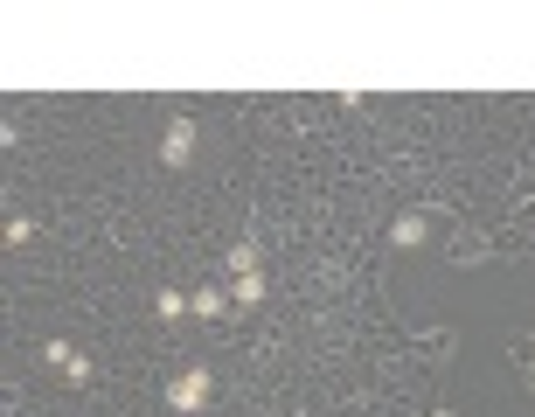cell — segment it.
Instances as JSON below:
<instances>
[{"label": "cell", "instance_id": "cell-1", "mask_svg": "<svg viewBox=\"0 0 535 417\" xmlns=\"http://www.w3.org/2000/svg\"><path fill=\"white\" fill-rule=\"evenodd\" d=\"M209 397H216V376L195 362V369H181L174 383H167V411H181V417H195V411H209Z\"/></svg>", "mask_w": 535, "mask_h": 417}, {"label": "cell", "instance_id": "cell-2", "mask_svg": "<svg viewBox=\"0 0 535 417\" xmlns=\"http://www.w3.org/2000/svg\"><path fill=\"white\" fill-rule=\"evenodd\" d=\"M195 146H202L195 119H167V133H160V167H188V160H195Z\"/></svg>", "mask_w": 535, "mask_h": 417}, {"label": "cell", "instance_id": "cell-3", "mask_svg": "<svg viewBox=\"0 0 535 417\" xmlns=\"http://www.w3.org/2000/svg\"><path fill=\"white\" fill-rule=\"evenodd\" d=\"M42 362H49L63 383H77V390L91 383V355H84V348H70V341H42Z\"/></svg>", "mask_w": 535, "mask_h": 417}, {"label": "cell", "instance_id": "cell-4", "mask_svg": "<svg viewBox=\"0 0 535 417\" xmlns=\"http://www.w3.org/2000/svg\"><path fill=\"white\" fill-rule=\"evenodd\" d=\"M424 237H431V216H417V209H410V216H397V223H390V244H403V251H417Z\"/></svg>", "mask_w": 535, "mask_h": 417}, {"label": "cell", "instance_id": "cell-5", "mask_svg": "<svg viewBox=\"0 0 535 417\" xmlns=\"http://www.w3.org/2000/svg\"><path fill=\"white\" fill-rule=\"evenodd\" d=\"M188 306H195V320H223V313H230V292L202 285V292H188Z\"/></svg>", "mask_w": 535, "mask_h": 417}, {"label": "cell", "instance_id": "cell-6", "mask_svg": "<svg viewBox=\"0 0 535 417\" xmlns=\"http://www.w3.org/2000/svg\"><path fill=\"white\" fill-rule=\"evenodd\" d=\"M230 299H237V306H258V299H265V272H244L230 285Z\"/></svg>", "mask_w": 535, "mask_h": 417}, {"label": "cell", "instance_id": "cell-7", "mask_svg": "<svg viewBox=\"0 0 535 417\" xmlns=\"http://www.w3.org/2000/svg\"><path fill=\"white\" fill-rule=\"evenodd\" d=\"M153 313H160V320H167V327H174V320H181V313H195V306H188V299H181V292H153Z\"/></svg>", "mask_w": 535, "mask_h": 417}, {"label": "cell", "instance_id": "cell-8", "mask_svg": "<svg viewBox=\"0 0 535 417\" xmlns=\"http://www.w3.org/2000/svg\"><path fill=\"white\" fill-rule=\"evenodd\" d=\"M258 258H265V251H258L251 237H244V244H230V272H237V278H244V272H258Z\"/></svg>", "mask_w": 535, "mask_h": 417}, {"label": "cell", "instance_id": "cell-9", "mask_svg": "<svg viewBox=\"0 0 535 417\" xmlns=\"http://www.w3.org/2000/svg\"><path fill=\"white\" fill-rule=\"evenodd\" d=\"M28 237H35V216H7V244H14V251H21V244H28Z\"/></svg>", "mask_w": 535, "mask_h": 417}, {"label": "cell", "instance_id": "cell-10", "mask_svg": "<svg viewBox=\"0 0 535 417\" xmlns=\"http://www.w3.org/2000/svg\"><path fill=\"white\" fill-rule=\"evenodd\" d=\"M522 348H529V355H535V327H529V334H522ZM522 348H515V355H522Z\"/></svg>", "mask_w": 535, "mask_h": 417}, {"label": "cell", "instance_id": "cell-11", "mask_svg": "<svg viewBox=\"0 0 535 417\" xmlns=\"http://www.w3.org/2000/svg\"><path fill=\"white\" fill-rule=\"evenodd\" d=\"M522 383H529V390H535V362H529V369H522Z\"/></svg>", "mask_w": 535, "mask_h": 417}, {"label": "cell", "instance_id": "cell-12", "mask_svg": "<svg viewBox=\"0 0 535 417\" xmlns=\"http://www.w3.org/2000/svg\"><path fill=\"white\" fill-rule=\"evenodd\" d=\"M431 417H459V411H452V404H438V411H431Z\"/></svg>", "mask_w": 535, "mask_h": 417}]
</instances>
